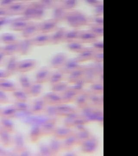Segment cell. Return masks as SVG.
<instances>
[{
	"mask_svg": "<svg viewBox=\"0 0 138 156\" xmlns=\"http://www.w3.org/2000/svg\"><path fill=\"white\" fill-rule=\"evenodd\" d=\"M30 21L25 19L23 17L11 20L10 23V28L11 30L15 31H21L24 30L30 23Z\"/></svg>",
	"mask_w": 138,
	"mask_h": 156,
	"instance_id": "cell-1",
	"label": "cell"
},
{
	"mask_svg": "<svg viewBox=\"0 0 138 156\" xmlns=\"http://www.w3.org/2000/svg\"><path fill=\"white\" fill-rule=\"evenodd\" d=\"M27 6L23 2H15L7 9L9 16L22 15Z\"/></svg>",
	"mask_w": 138,
	"mask_h": 156,
	"instance_id": "cell-2",
	"label": "cell"
},
{
	"mask_svg": "<svg viewBox=\"0 0 138 156\" xmlns=\"http://www.w3.org/2000/svg\"><path fill=\"white\" fill-rule=\"evenodd\" d=\"M36 61L34 59H27L18 62L17 71L20 73H27L31 71L35 67Z\"/></svg>",
	"mask_w": 138,
	"mask_h": 156,
	"instance_id": "cell-3",
	"label": "cell"
},
{
	"mask_svg": "<svg viewBox=\"0 0 138 156\" xmlns=\"http://www.w3.org/2000/svg\"><path fill=\"white\" fill-rule=\"evenodd\" d=\"M39 29V26L37 23L31 22L27 27L22 32V36L25 39H31L34 36Z\"/></svg>",
	"mask_w": 138,
	"mask_h": 156,
	"instance_id": "cell-4",
	"label": "cell"
},
{
	"mask_svg": "<svg viewBox=\"0 0 138 156\" xmlns=\"http://www.w3.org/2000/svg\"><path fill=\"white\" fill-rule=\"evenodd\" d=\"M33 46L31 39H25L19 42V50L18 53L21 55H27L29 53Z\"/></svg>",
	"mask_w": 138,
	"mask_h": 156,
	"instance_id": "cell-5",
	"label": "cell"
},
{
	"mask_svg": "<svg viewBox=\"0 0 138 156\" xmlns=\"http://www.w3.org/2000/svg\"><path fill=\"white\" fill-rule=\"evenodd\" d=\"M19 42L2 47V51L6 56H12L19 52Z\"/></svg>",
	"mask_w": 138,
	"mask_h": 156,
	"instance_id": "cell-6",
	"label": "cell"
},
{
	"mask_svg": "<svg viewBox=\"0 0 138 156\" xmlns=\"http://www.w3.org/2000/svg\"><path fill=\"white\" fill-rule=\"evenodd\" d=\"M0 41L6 45L15 44L19 42L15 36L8 33L2 34L0 36Z\"/></svg>",
	"mask_w": 138,
	"mask_h": 156,
	"instance_id": "cell-7",
	"label": "cell"
},
{
	"mask_svg": "<svg viewBox=\"0 0 138 156\" xmlns=\"http://www.w3.org/2000/svg\"><path fill=\"white\" fill-rule=\"evenodd\" d=\"M19 83L23 91L27 94L32 85L29 78L25 75L22 74L19 78Z\"/></svg>",
	"mask_w": 138,
	"mask_h": 156,
	"instance_id": "cell-8",
	"label": "cell"
},
{
	"mask_svg": "<svg viewBox=\"0 0 138 156\" xmlns=\"http://www.w3.org/2000/svg\"><path fill=\"white\" fill-rule=\"evenodd\" d=\"M18 62L17 58L14 56H12L9 59L7 65V71L9 74L11 75L17 70Z\"/></svg>",
	"mask_w": 138,
	"mask_h": 156,
	"instance_id": "cell-9",
	"label": "cell"
},
{
	"mask_svg": "<svg viewBox=\"0 0 138 156\" xmlns=\"http://www.w3.org/2000/svg\"><path fill=\"white\" fill-rule=\"evenodd\" d=\"M22 15L24 18L29 20L34 19L35 8L33 3L28 5Z\"/></svg>",
	"mask_w": 138,
	"mask_h": 156,
	"instance_id": "cell-10",
	"label": "cell"
},
{
	"mask_svg": "<svg viewBox=\"0 0 138 156\" xmlns=\"http://www.w3.org/2000/svg\"><path fill=\"white\" fill-rule=\"evenodd\" d=\"M15 89L16 86L13 83L4 80H0V90L1 91H14Z\"/></svg>",
	"mask_w": 138,
	"mask_h": 156,
	"instance_id": "cell-11",
	"label": "cell"
},
{
	"mask_svg": "<svg viewBox=\"0 0 138 156\" xmlns=\"http://www.w3.org/2000/svg\"><path fill=\"white\" fill-rule=\"evenodd\" d=\"M42 87L39 83L33 84L32 85L30 89L28 92V95L31 97H36L40 94L41 91Z\"/></svg>",
	"mask_w": 138,
	"mask_h": 156,
	"instance_id": "cell-12",
	"label": "cell"
},
{
	"mask_svg": "<svg viewBox=\"0 0 138 156\" xmlns=\"http://www.w3.org/2000/svg\"><path fill=\"white\" fill-rule=\"evenodd\" d=\"M56 25V22L55 21H47L41 26L39 29L43 32H48L54 29Z\"/></svg>",
	"mask_w": 138,
	"mask_h": 156,
	"instance_id": "cell-13",
	"label": "cell"
},
{
	"mask_svg": "<svg viewBox=\"0 0 138 156\" xmlns=\"http://www.w3.org/2000/svg\"><path fill=\"white\" fill-rule=\"evenodd\" d=\"M49 40V37L47 36H40L32 39V41L33 45L39 46L46 44Z\"/></svg>",
	"mask_w": 138,
	"mask_h": 156,
	"instance_id": "cell-14",
	"label": "cell"
},
{
	"mask_svg": "<svg viewBox=\"0 0 138 156\" xmlns=\"http://www.w3.org/2000/svg\"><path fill=\"white\" fill-rule=\"evenodd\" d=\"M49 74L48 71L45 69H42L37 74L36 76V83H41L46 80Z\"/></svg>",
	"mask_w": 138,
	"mask_h": 156,
	"instance_id": "cell-15",
	"label": "cell"
},
{
	"mask_svg": "<svg viewBox=\"0 0 138 156\" xmlns=\"http://www.w3.org/2000/svg\"><path fill=\"white\" fill-rule=\"evenodd\" d=\"M17 108L19 111L24 113L26 114V115H30L31 113L30 107L28 104L26 103V102L19 101L17 104Z\"/></svg>",
	"mask_w": 138,
	"mask_h": 156,
	"instance_id": "cell-16",
	"label": "cell"
},
{
	"mask_svg": "<svg viewBox=\"0 0 138 156\" xmlns=\"http://www.w3.org/2000/svg\"><path fill=\"white\" fill-rule=\"evenodd\" d=\"M14 97L21 102H26L28 100V94L24 91H15L14 92Z\"/></svg>",
	"mask_w": 138,
	"mask_h": 156,
	"instance_id": "cell-17",
	"label": "cell"
},
{
	"mask_svg": "<svg viewBox=\"0 0 138 156\" xmlns=\"http://www.w3.org/2000/svg\"><path fill=\"white\" fill-rule=\"evenodd\" d=\"M44 104L42 101L39 100H35L34 102L32 109L31 112L33 113H38L41 111L43 108Z\"/></svg>",
	"mask_w": 138,
	"mask_h": 156,
	"instance_id": "cell-18",
	"label": "cell"
},
{
	"mask_svg": "<svg viewBox=\"0 0 138 156\" xmlns=\"http://www.w3.org/2000/svg\"><path fill=\"white\" fill-rule=\"evenodd\" d=\"M35 8L34 19H40L43 14V9L41 5L37 3H33Z\"/></svg>",
	"mask_w": 138,
	"mask_h": 156,
	"instance_id": "cell-19",
	"label": "cell"
},
{
	"mask_svg": "<svg viewBox=\"0 0 138 156\" xmlns=\"http://www.w3.org/2000/svg\"><path fill=\"white\" fill-rule=\"evenodd\" d=\"M40 131L39 128L37 126L34 127L31 130L30 133V138L31 140L33 142H35L39 137Z\"/></svg>",
	"mask_w": 138,
	"mask_h": 156,
	"instance_id": "cell-20",
	"label": "cell"
},
{
	"mask_svg": "<svg viewBox=\"0 0 138 156\" xmlns=\"http://www.w3.org/2000/svg\"><path fill=\"white\" fill-rule=\"evenodd\" d=\"M65 60V57L63 55H59L56 56L52 62V65L54 67H57L61 66Z\"/></svg>",
	"mask_w": 138,
	"mask_h": 156,
	"instance_id": "cell-21",
	"label": "cell"
},
{
	"mask_svg": "<svg viewBox=\"0 0 138 156\" xmlns=\"http://www.w3.org/2000/svg\"><path fill=\"white\" fill-rule=\"evenodd\" d=\"M25 141L21 134H19L17 136V148L19 150H22L24 147Z\"/></svg>",
	"mask_w": 138,
	"mask_h": 156,
	"instance_id": "cell-22",
	"label": "cell"
},
{
	"mask_svg": "<svg viewBox=\"0 0 138 156\" xmlns=\"http://www.w3.org/2000/svg\"><path fill=\"white\" fill-rule=\"evenodd\" d=\"M15 1L13 0H2L0 1V7L4 9H8L11 5H13Z\"/></svg>",
	"mask_w": 138,
	"mask_h": 156,
	"instance_id": "cell-23",
	"label": "cell"
},
{
	"mask_svg": "<svg viewBox=\"0 0 138 156\" xmlns=\"http://www.w3.org/2000/svg\"><path fill=\"white\" fill-rule=\"evenodd\" d=\"M64 31L60 30L58 31L54 36L53 37L52 41L54 43H56L60 42L64 36Z\"/></svg>",
	"mask_w": 138,
	"mask_h": 156,
	"instance_id": "cell-24",
	"label": "cell"
},
{
	"mask_svg": "<svg viewBox=\"0 0 138 156\" xmlns=\"http://www.w3.org/2000/svg\"><path fill=\"white\" fill-rule=\"evenodd\" d=\"M8 16V13L7 9L0 7V19L7 18V17Z\"/></svg>",
	"mask_w": 138,
	"mask_h": 156,
	"instance_id": "cell-25",
	"label": "cell"
},
{
	"mask_svg": "<svg viewBox=\"0 0 138 156\" xmlns=\"http://www.w3.org/2000/svg\"><path fill=\"white\" fill-rule=\"evenodd\" d=\"M11 20L8 19L7 18L0 19V30L2 29L5 26L9 24L11 22Z\"/></svg>",
	"mask_w": 138,
	"mask_h": 156,
	"instance_id": "cell-26",
	"label": "cell"
},
{
	"mask_svg": "<svg viewBox=\"0 0 138 156\" xmlns=\"http://www.w3.org/2000/svg\"><path fill=\"white\" fill-rule=\"evenodd\" d=\"M10 75L7 71L0 70V80L8 77Z\"/></svg>",
	"mask_w": 138,
	"mask_h": 156,
	"instance_id": "cell-27",
	"label": "cell"
},
{
	"mask_svg": "<svg viewBox=\"0 0 138 156\" xmlns=\"http://www.w3.org/2000/svg\"><path fill=\"white\" fill-rule=\"evenodd\" d=\"M47 99L49 101H51L52 102H54V101H57L60 100L59 97L54 95H49V96H47Z\"/></svg>",
	"mask_w": 138,
	"mask_h": 156,
	"instance_id": "cell-28",
	"label": "cell"
},
{
	"mask_svg": "<svg viewBox=\"0 0 138 156\" xmlns=\"http://www.w3.org/2000/svg\"><path fill=\"white\" fill-rule=\"evenodd\" d=\"M63 15H64V11L62 9H59L56 10V12H55V17L56 18H58V19L62 18Z\"/></svg>",
	"mask_w": 138,
	"mask_h": 156,
	"instance_id": "cell-29",
	"label": "cell"
},
{
	"mask_svg": "<svg viewBox=\"0 0 138 156\" xmlns=\"http://www.w3.org/2000/svg\"><path fill=\"white\" fill-rule=\"evenodd\" d=\"M8 100L7 95L3 91L0 90V101L6 102Z\"/></svg>",
	"mask_w": 138,
	"mask_h": 156,
	"instance_id": "cell-30",
	"label": "cell"
},
{
	"mask_svg": "<svg viewBox=\"0 0 138 156\" xmlns=\"http://www.w3.org/2000/svg\"><path fill=\"white\" fill-rule=\"evenodd\" d=\"M61 78V75L59 74H57L52 79V82L53 83L58 82V81L60 80Z\"/></svg>",
	"mask_w": 138,
	"mask_h": 156,
	"instance_id": "cell-31",
	"label": "cell"
},
{
	"mask_svg": "<svg viewBox=\"0 0 138 156\" xmlns=\"http://www.w3.org/2000/svg\"><path fill=\"white\" fill-rule=\"evenodd\" d=\"M5 55L2 51H0V66L2 65L5 61Z\"/></svg>",
	"mask_w": 138,
	"mask_h": 156,
	"instance_id": "cell-32",
	"label": "cell"
},
{
	"mask_svg": "<svg viewBox=\"0 0 138 156\" xmlns=\"http://www.w3.org/2000/svg\"><path fill=\"white\" fill-rule=\"evenodd\" d=\"M65 86L64 85H60L58 87H55V90H61L64 89L65 88Z\"/></svg>",
	"mask_w": 138,
	"mask_h": 156,
	"instance_id": "cell-33",
	"label": "cell"
},
{
	"mask_svg": "<svg viewBox=\"0 0 138 156\" xmlns=\"http://www.w3.org/2000/svg\"><path fill=\"white\" fill-rule=\"evenodd\" d=\"M2 47H0V51H2Z\"/></svg>",
	"mask_w": 138,
	"mask_h": 156,
	"instance_id": "cell-34",
	"label": "cell"
}]
</instances>
